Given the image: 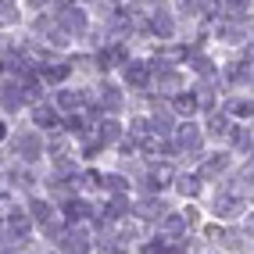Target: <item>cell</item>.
<instances>
[{
  "mask_svg": "<svg viewBox=\"0 0 254 254\" xmlns=\"http://www.w3.org/2000/svg\"><path fill=\"white\" fill-rule=\"evenodd\" d=\"M40 150H43V143H40L36 132H22V136L14 140V154H18L22 161H36V158H40Z\"/></svg>",
  "mask_w": 254,
  "mask_h": 254,
  "instance_id": "6da1fadb",
  "label": "cell"
},
{
  "mask_svg": "<svg viewBox=\"0 0 254 254\" xmlns=\"http://www.w3.org/2000/svg\"><path fill=\"white\" fill-rule=\"evenodd\" d=\"M58 25L68 32V36H72V32H86V14H82L79 7H64L61 18H58Z\"/></svg>",
  "mask_w": 254,
  "mask_h": 254,
  "instance_id": "7a4b0ae2",
  "label": "cell"
},
{
  "mask_svg": "<svg viewBox=\"0 0 254 254\" xmlns=\"http://www.w3.org/2000/svg\"><path fill=\"white\" fill-rule=\"evenodd\" d=\"M176 143H179L183 150H197V147H200V129H197L193 122H183V126L176 129Z\"/></svg>",
  "mask_w": 254,
  "mask_h": 254,
  "instance_id": "3957f363",
  "label": "cell"
},
{
  "mask_svg": "<svg viewBox=\"0 0 254 254\" xmlns=\"http://www.w3.org/2000/svg\"><path fill=\"white\" fill-rule=\"evenodd\" d=\"M126 82H129V86H150V68L143 61L126 64Z\"/></svg>",
  "mask_w": 254,
  "mask_h": 254,
  "instance_id": "277c9868",
  "label": "cell"
},
{
  "mask_svg": "<svg viewBox=\"0 0 254 254\" xmlns=\"http://www.w3.org/2000/svg\"><path fill=\"white\" fill-rule=\"evenodd\" d=\"M150 32H158L161 40H168L176 32V25H172V18H168L165 11H154V14H150Z\"/></svg>",
  "mask_w": 254,
  "mask_h": 254,
  "instance_id": "5b68a950",
  "label": "cell"
},
{
  "mask_svg": "<svg viewBox=\"0 0 254 254\" xmlns=\"http://www.w3.org/2000/svg\"><path fill=\"white\" fill-rule=\"evenodd\" d=\"M136 215H140V218H161V215H165V200H158V197L140 200V204H136Z\"/></svg>",
  "mask_w": 254,
  "mask_h": 254,
  "instance_id": "8992f818",
  "label": "cell"
},
{
  "mask_svg": "<svg viewBox=\"0 0 254 254\" xmlns=\"http://www.w3.org/2000/svg\"><path fill=\"white\" fill-rule=\"evenodd\" d=\"M64 240V251L68 254H86V233H79V229H68L61 236Z\"/></svg>",
  "mask_w": 254,
  "mask_h": 254,
  "instance_id": "52a82bcc",
  "label": "cell"
},
{
  "mask_svg": "<svg viewBox=\"0 0 254 254\" xmlns=\"http://www.w3.org/2000/svg\"><path fill=\"white\" fill-rule=\"evenodd\" d=\"M172 111L183 115V118H193V115H197V97H193V93H179L176 104H172Z\"/></svg>",
  "mask_w": 254,
  "mask_h": 254,
  "instance_id": "ba28073f",
  "label": "cell"
},
{
  "mask_svg": "<svg viewBox=\"0 0 254 254\" xmlns=\"http://www.w3.org/2000/svg\"><path fill=\"white\" fill-rule=\"evenodd\" d=\"M183 229H186V218L183 215H176V211L172 215H161V233L165 236H179Z\"/></svg>",
  "mask_w": 254,
  "mask_h": 254,
  "instance_id": "9c48e42d",
  "label": "cell"
},
{
  "mask_svg": "<svg viewBox=\"0 0 254 254\" xmlns=\"http://www.w3.org/2000/svg\"><path fill=\"white\" fill-rule=\"evenodd\" d=\"M229 168V158L226 154H215V158H208L204 165H200V176H222Z\"/></svg>",
  "mask_w": 254,
  "mask_h": 254,
  "instance_id": "30bf717a",
  "label": "cell"
},
{
  "mask_svg": "<svg viewBox=\"0 0 254 254\" xmlns=\"http://www.w3.org/2000/svg\"><path fill=\"white\" fill-rule=\"evenodd\" d=\"M79 108H82V93H72V90L58 93V111H79Z\"/></svg>",
  "mask_w": 254,
  "mask_h": 254,
  "instance_id": "8fae6325",
  "label": "cell"
},
{
  "mask_svg": "<svg viewBox=\"0 0 254 254\" xmlns=\"http://www.w3.org/2000/svg\"><path fill=\"white\" fill-rule=\"evenodd\" d=\"M129 211V200L122 197V193H111V200H108V208H104V218H122Z\"/></svg>",
  "mask_w": 254,
  "mask_h": 254,
  "instance_id": "7c38bea8",
  "label": "cell"
},
{
  "mask_svg": "<svg viewBox=\"0 0 254 254\" xmlns=\"http://www.w3.org/2000/svg\"><path fill=\"white\" fill-rule=\"evenodd\" d=\"M150 79H154V82H158V86H161L165 93H172V90H179V75H176L172 68H161L158 75H150Z\"/></svg>",
  "mask_w": 254,
  "mask_h": 254,
  "instance_id": "4fadbf2b",
  "label": "cell"
},
{
  "mask_svg": "<svg viewBox=\"0 0 254 254\" xmlns=\"http://www.w3.org/2000/svg\"><path fill=\"white\" fill-rule=\"evenodd\" d=\"M64 75H68V64H43L40 68V79L47 82H64Z\"/></svg>",
  "mask_w": 254,
  "mask_h": 254,
  "instance_id": "5bb4252c",
  "label": "cell"
},
{
  "mask_svg": "<svg viewBox=\"0 0 254 254\" xmlns=\"http://www.w3.org/2000/svg\"><path fill=\"white\" fill-rule=\"evenodd\" d=\"M32 118H36V126H50V129H58V111H54V108H47V104H40L36 111H32Z\"/></svg>",
  "mask_w": 254,
  "mask_h": 254,
  "instance_id": "9a60e30c",
  "label": "cell"
},
{
  "mask_svg": "<svg viewBox=\"0 0 254 254\" xmlns=\"http://www.w3.org/2000/svg\"><path fill=\"white\" fill-rule=\"evenodd\" d=\"M176 186H179V193L197 197V193H200V176H179V179H176Z\"/></svg>",
  "mask_w": 254,
  "mask_h": 254,
  "instance_id": "2e32d148",
  "label": "cell"
},
{
  "mask_svg": "<svg viewBox=\"0 0 254 254\" xmlns=\"http://www.w3.org/2000/svg\"><path fill=\"white\" fill-rule=\"evenodd\" d=\"M18 22V7L14 0H0V25H14Z\"/></svg>",
  "mask_w": 254,
  "mask_h": 254,
  "instance_id": "e0dca14e",
  "label": "cell"
},
{
  "mask_svg": "<svg viewBox=\"0 0 254 254\" xmlns=\"http://www.w3.org/2000/svg\"><path fill=\"white\" fill-rule=\"evenodd\" d=\"M22 104H25L22 90H18V86H7V90H4V108H7V111H14V108H22Z\"/></svg>",
  "mask_w": 254,
  "mask_h": 254,
  "instance_id": "ac0fdd59",
  "label": "cell"
},
{
  "mask_svg": "<svg viewBox=\"0 0 254 254\" xmlns=\"http://www.w3.org/2000/svg\"><path fill=\"white\" fill-rule=\"evenodd\" d=\"M229 136H233V143L240 147V150H251V132L244 129V126H233V129H226Z\"/></svg>",
  "mask_w": 254,
  "mask_h": 254,
  "instance_id": "d6986e66",
  "label": "cell"
},
{
  "mask_svg": "<svg viewBox=\"0 0 254 254\" xmlns=\"http://www.w3.org/2000/svg\"><path fill=\"white\" fill-rule=\"evenodd\" d=\"M226 115H218V111H211V118H208V132L211 136H226Z\"/></svg>",
  "mask_w": 254,
  "mask_h": 254,
  "instance_id": "ffe728a7",
  "label": "cell"
},
{
  "mask_svg": "<svg viewBox=\"0 0 254 254\" xmlns=\"http://www.w3.org/2000/svg\"><path fill=\"white\" fill-rule=\"evenodd\" d=\"M86 204H82V200H72L68 208H64V215H68V222H82V218H86Z\"/></svg>",
  "mask_w": 254,
  "mask_h": 254,
  "instance_id": "44dd1931",
  "label": "cell"
},
{
  "mask_svg": "<svg viewBox=\"0 0 254 254\" xmlns=\"http://www.w3.org/2000/svg\"><path fill=\"white\" fill-rule=\"evenodd\" d=\"M32 211H36V218H40V222H50V218H54V208H50V204H43V200H32Z\"/></svg>",
  "mask_w": 254,
  "mask_h": 254,
  "instance_id": "7402d4cb",
  "label": "cell"
},
{
  "mask_svg": "<svg viewBox=\"0 0 254 254\" xmlns=\"http://www.w3.org/2000/svg\"><path fill=\"white\" fill-rule=\"evenodd\" d=\"M11 233L14 236H25L29 233V218L25 215H11Z\"/></svg>",
  "mask_w": 254,
  "mask_h": 254,
  "instance_id": "603a6c76",
  "label": "cell"
},
{
  "mask_svg": "<svg viewBox=\"0 0 254 254\" xmlns=\"http://www.w3.org/2000/svg\"><path fill=\"white\" fill-rule=\"evenodd\" d=\"M100 104L118 108V90H115V86H100Z\"/></svg>",
  "mask_w": 254,
  "mask_h": 254,
  "instance_id": "cb8c5ba5",
  "label": "cell"
},
{
  "mask_svg": "<svg viewBox=\"0 0 254 254\" xmlns=\"http://www.w3.org/2000/svg\"><path fill=\"white\" fill-rule=\"evenodd\" d=\"M104 186L111 193H126V179L122 176H104Z\"/></svg>",
  "mask_w": 254,
  "mask_h": 254,
  "instance_id": "d4e9b609",
  "label": "cell"
},
{
  "mask_svg": "<svg viewBox=\"0 0 254 254\" xmlns=\"http://www.w3.org/2000/svg\"><path fill=\"white\" fill-rule=\"evenodd\" d=\"M229 111L236 118H251V100H236V104H229Z\"/></svg>",
  "mask_w": 254,
  "mask_h": 254,
  "instance_id": "484cf974",
  "label": "cell"
}]
</instances>
